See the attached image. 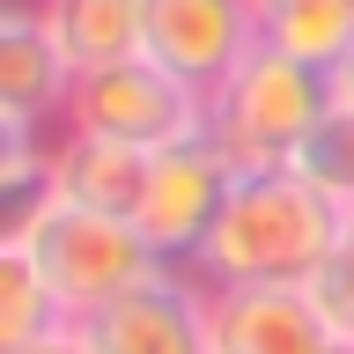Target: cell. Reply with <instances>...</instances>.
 Masks as SVG:
<instances>
[{
	"mask_svg": "<svg viewBox=\"0 0 354 354\" xmlns=\"http://www.w3.org/2000/svg\"><path fill=\"white\" fill-rule=\"evenodd\" d=\"M295 170L332 199V207H354V96L332 88L325 118L310 126V140L295 148Z\"/></svg>",
	"mask_w": 354,
	"mask_h": 354,
	"instance_id": "cell-14",
	"label": "cell"
},
{
	"mask_svg": "<svg viewBox=\"0 0 354 354\" xmlns=\"http://www.w3.org/2000/svg\"><path fill=\"white\" fill-rule=\"evenodd\" d=\"M82 339L96 354H214V288L192 266H162L118 303L88 310Z\"/></svg>",
	"mask_w": 354,
	"mask_h": 354,
	"instance_id": "cell-6",
	"label": "cell"
},
{
	"mask_svg": "<svg viewBox=\"0 0 354 354\" xmlns=\"http://www.w3.org/2000/svg\"><path fill=\"white\" fill-rule=\"evenodd\" d=\"M339 259H354V207H339Z\"/></svg>",
	"mask_w": 354,
	"mask_h": 354,
	"instance_id": "cell-16",
	"label": "cell"
},
{
	"mask_svg": "<svg viewBox=\"0 0 354 354\" xmlns=\"http://www.w3.org/2000/svg\"><path fill=\"white\" fill-rule=\"evenodd\" d=\"M259 44L266 37L251 0H140V52L155 66L185 74L192 88H214Z\"/></svg>",
	"mask_w": 354,
	"mask_h": 354,
	"instance_id": "cell-7",
	"label": "cell"
},
{
	"mask_svg": "<svg viewBox=\"0 0 354 354\" xmlns=\"http://www.w3.org/2000/svg\"><path fill=\"white\" fill-rule=\"evenodd\" d=\"M66 96H74V66L59 59L37 0H8L0 8V133H59Z\"/></svg>",
	"mask_w": 354,
	"mask_h": 354,
	"instance_id": "cell-9",
	"label": "cell"
},
{
	"mask_svg": "<svg viewBox=\"0 0 354 354\" xmlns=\"http://www.w3.org/2000/svg\"><path fill=\"white\" fill-rule=\"evenodd\" d=\"M332 88H339V96H354V52L339 59V74H332Z\"/></svg>",
	"mask_w": 354,
	"mask_h": 354,
	"instance_id": "cell-17",
	"label": "cell"
},
{
	"mask_svg": "<svg viewBox=\"0 0 354 354\" xmlns=\"http://www.w3.org/2000/svg\"><path fill=\"white\" fill-rule=\"evenodd\" d=\"M236 170L214 140H177V148L148 155V185H140V207H133V229L155 243L162 266H192L199 243L214 236L221 199H229Z\"/></svg>",
	"mask_w": 354,
	"mask_h": 354,
	"instance_id": "cell-5",
	"label": "cell"
},
{
	"mask_svg": "<svg viewBox=\"0 0 354 354\" xmlns=\"http://www.w3.org/2000/svg\"><path fill=\"white\" fill-rule=\"evenodd\" d=\"M15 354H96V347L82 339V325H59V332H44L37 347H15Z\"/></svg>",
	"mask_w": 354,
	"mask_h": 354,
	"instance_id": "cell-15",
	"label": "cell"
},
{
	"mask_svg": "<svg viewBox=\"0 0 354 354\" xmlns=\"http://www.w3.org/2000/svg\"><path fill=\"white\" fill-rule=\"evenodd\" d=\"M140 185H148V155L140 148L88 140V133H59V140H52V192L74 199V207H96V214H126L133 221Z\"/></svg>",
	"mask_w": 354,
	"mask_h": 354,
	"instance_id": "cell-10",
	"label": "cell"
},
{
	"mask_svg": "<svg viewBox=\"0 0 354 354\" xmlns=\"http://www.w3.org/2000/svg\"><path fill=\"white\" fill-rule=\"evenodd\" d=\"M332 104V74L259 44L243 66H229L207 88V140L229 155V170H288L310 126Z\"/></svg>",
	"mask_w": 354,
	"mask_h": 354,
	"instance_id": "cell-2",
	"label": "cell"
},
{
	"mask_svg": "<svg viewBox=\"0 0 354 354\" xmlns=\"http://www.w3.org/2000/svg\"><path fill=\"white\" fill-rule=\"evenodd\" d=\"M37 15L59 59L74 66V82L140 59V0H37Z\"/></svg>",
	"mask_w": 354,
	"mask_h": 354,
	"instance_id": "cell-11",
	"label": "cell"
},
{
	"mask_svg": "<svg viewBox=\"0 0 354 354\" xmlns=\"http://www.w3.org/2000/svg\"><path fill=\"white\" fill-rule=\"evenodd\" d=\"M59 325H66V310H59V295H52V281L37 273L30 243L0 236V354L37 347L44 332H59Z\"/></svg>",
	"mask_w": 354,
	"mask_h": 354,
	"instance_id": "cell-13",
	"label": "cell"
},
{
	"mask_svg": "<svg viewBox=\"0 0 354 354\" xmlns=\"http://www.w3.org/2000/svg\"><path fill=\"white\" fill-rule=\"evenodd\" d=\"M251 8L259 37L317 74H339V59L354 52V0H251Z\"/></svg>",
	"mask_w": 354,
	"mask_h": 354,
	"instance_id": "cell-12",
	"label": "cell"
},
{
	"mask_svg": "<svg viewBox=\"0 0 354 354\" xmlns=\"http://www.w3.org/2000/svg\"><path fill=\"white\" fill-rule=\"evenodd\" d=\"M339 251V207L288 170H236L221 199L214 236L199 243L192 273L207 288H259V281H317V266Z\"/></svg>",
	"mask_w": 354,
	"mask_h": 354,
	"instance_id": "cell-1",
	"label": "cell"
},
{
	"mask_svg": "<svg viewBox=\"0 0 354 354\" xmlns=\"http://www.w3.org/2000/svg\"><path fill=\"white\" fill-rule=\"evenodd\" d=\"M0 236L30 243V259H37V273L52 281L66 325H82L88 310L118 303L126 288L162 273L155 243L140 236L126 214H96V207H74V199H52V207H37L22 229H0Z\"/></svg>",
	"mask_w": 354,
	"mask_h": 354,
	"instance_id": "cell-3",
	"label": "cell"
},
{
	"mask_svg": "<svg viewBox=\"0 0 354 354\" xmlns=\"http://www.w3.org/2000/svg\"><path fill=\"white\" fill-rule=\"evenodd\" d=\"M310 281H259V288H214V354H347Z\"/></svg>",
	"mask_w": 354,
	"mask_h": 354,
	"instance_id": "cell-8",
	"label": "cell"
},
{
	"mask_svg": "<svg viewBox=\"0 0 354 354\" xmlns=\"http://www.w3.org/2000/svg\"><path fill=\"white\" fill-rule=\"evenodd\" d=\"M59 133H88V140H118V148H177V140H207V88H192L185 74L155 66L148 52L104 74H82L66 96Z\"/></svg>",
	"mask_w": 354,
	"mask_h": 354,
	"instance_id": "cell-4",
	"label": "cell"
}]
</instances>
